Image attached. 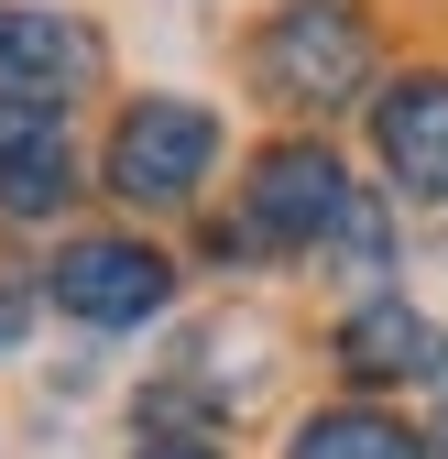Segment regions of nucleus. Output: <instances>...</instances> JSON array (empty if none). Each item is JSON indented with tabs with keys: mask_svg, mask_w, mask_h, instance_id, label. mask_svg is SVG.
Returning <instances> with one entry per match:
<instances>
[{
	"mask_svg": "<svg viewBox=\"0 0 448 459\" xmlns=\"http://www.w3.org/2000/svg\"><path fill=\"white\" fill-rule=\"evenodd\" d=\"M252 77H263L273 99L340 109V99L372 88V33H361L350 0H285V12L263 22V44H252Z\"/></svg>",
	"mask_w": 448,
	"mask_h": 459,
	"instance_id": "1",
	"label": "nucleus"
},
{
	"mask_svg": "<svg viewBox=\"0 0 448 459\" xmlns=\"http://www.w3.org/2000/svg\"><path fill=\"white\" fill-rule=\"evenodd\" d=\"M164 296H176V263L142 252V241H77L55 263V307L88 317V328H142Z\"/></svg>",
	"mask_w": 448,
	"mask_h": 459,
	"instance_id": "4",
	"label": "nucleus"
},
{
	"mask_svg": "<svg viewBox=\"0 0 448 459\" xmlns=\"http://www.w3.org/2000/svg\"><path fill=\"white\" fill-rule=\"evenodd\" d=\"M0 77H12L22 99L66 88V77H88V33L55 22V12H0Z\"/></svg>",
	"mask_w": 448,
	"mask_h": 459,
	"instance_id": "8",
	"label": "nucleus"
},
{
	"mask_svg": "<svg viewBox=\"0 0 448 459\" xmlns=\"http://www.w3.org/2000/svg\"><path fill=\"white\" fill-rule=\"evenodd\" d=\"M208 164H219V121L197 99H142L132 121L109 132V186L132 208H186Z\"/></svg>",
	"mask_w": 448,
	"mask_h": 459,
	"instance_id": "3",
	"label": "nucleus"
},
{
	"mask_svg": "<svg viewBox=\"0 0 448 459\" xmlns=\"http://www.w3.org/2000/svg\"><path fill=\"white\" fill-rule=\"evenodd\" d=\"M296 459H426V448H416L394 416H361V405H350V416H317V427L296 437Z\"/></svg>",
	"mask_w": 448,
	"mask_h": 459,
	"instance_id": "9",
	"label": "nucleus"
},
{
	"mask_svg": "<svg viewBox=\"0 0 448 459\" xmlns=\"http://www.w3.org/2000/svg\"><path fill=\"white\" fill-rule=\"evenodd\" d=\"M340 361H350L361 383H416V372L437 361V328H426L416 307H394V296H383V307H361V317L340 328Z\"/></svg>",
	"mask_w": 448,
	"mask_h": 459,
	"instance_id": "7",
	"label": "nucleus"
},
{
	"mask_svg": "<svg viewBox=\"0 0 448 459\" xmlns=\"http://www.w3.org/2000/svg\"><path fill=\"white\" fill-rule=\"evenodd\" d=\"M437 437H448V405H437Z\"/></svg>",
	"mask_w": 448,
	"mask_h": 459,
	"instance_id": "12",
	"label": "nucleus"
},
{
	"mask_svg": "<svg viewBox=\"0 0 448 459\" xmlns=\"http://www.w3.org/2000/svg\"><path fill=\"white\" fill-rule=\"evenodd\" d=\"M252 230H263V241H296V252H317V241L383 252V219L350 197V176H340L317 143H273V153L252 164Z\"/></svg>",
	"mask_w": 448,
	"mask_h": 459,
	"instance_id": "2",
	"label": "nucleus"
},
{
	"mask_svg": "<svg viewBox=\"0 0 448 459\" xmlns=\"http://www.w3.org/2000/svg\"><path fill=\"white\" fill-rule=\"evenodd\" d=\"M66 121H55V99H22V88H0V208L12 219H44V208H66Z\"/></svg>",
	"mask_w": 448,
	"mask_h": 459,
	"instance_id": "5",
	"label": "nucleus"
},
{
	"mask_svg": "<svg viewBox=\"0 0 448 459\" xmlns=\"http://www.w3.org/2000/svg\"><path fill=\"white\" fill-rule=\"evenodd\" d=\"M22 317H33L22 296H0V351H22Z\"/></svg>",
	"mask_w": 448,
	"mask_h": 459,
	"instance_id": "10",
	"label": "nucleus"
},
{
	"mask_svg": "<svg viewBox=\"0 0 448 459\" xmlns=\"http://www.w3.org/2000/svg\"><path fill=\"white\" fill-rule=\"evenodd\" d=\"M372 143H383V164H394L405 197H448V77H405L394 99H383Z\"/></svg>",
	"mask_w": 448,
	"mask_h": 459,
	"instance_id": "6",
	"label": "nucleus"
},
{
	"mask_svg": "<svg viewBox=\"0 0 448 459\" xmlns=\"http://www.w3.org/2000/svg\"><path fill=\"white\" fill-rule=\"evenodd\" d=\"M142 459H208V448H197V437H153Z\"/></svg>",
	"mask_w": 448,
	"mask_h": 459,
	"instance_id": "11",
	"label": "nucleus"
}]
</instances>
